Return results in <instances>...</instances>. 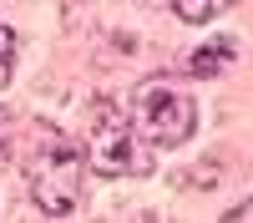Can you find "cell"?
<instances>
[{
	"label": "cell",
	"mask_w": 253,
	"mask_h": 223,
	"mask_svg": "<svg viewBox=\"0 0 253 223\" xmlns=\"http://www.w3.org/2000/svg\"><path fill=\"white\" fill-rule=\"evenodd\" d=\"M36 137H41L36 152L26 157L31 198H36L41 213L66 218V213H76V203H81V152L71 147L66 137H56L51 127H41Z\"/></svg>",
	"instance_id": "cell-1"
},
{
	"label": "cell",
	"mask_w": 253,
	"mask_h": 223,
	"mask_svg": "<svg viewBox=\"0 0 253 223\" xmlns=\"http://www.w3.org/2000/svg\"><path fill=\"white\" fill-rule=\"evenodd\" d=\"M132 107L137 112H126V117H132V127L152 142V147H182V142L193 137V127H198V107L177 87H162V81L137 87Z\"/></svg>",
	"instance_id": "cell-2"
},
{
	"label": "cell",
	"mask_w": 253,
	"mask_h": 223,
	"mask_svg": "<svg viewBox=\"0 0 253 223\" xmlns=\"http://www.w3.org/2000/svg\"><path fill=\"white\" fill-rule=\"evenodd\" d=\"M91 168L101 178H126V173H147L152 157L137 152V127L117 101L107 96L91 117Z\"/></svg>",
	"instance_id": "cell-3"
},
{
	"label": "cell",
	"mask_w": 253,
	"mask_h": 223,
	"mask_svg": "<svg viewBox=\"0 0 253 223\" xmlns=\"http://www.w3.org/2000/svg\"><path fill=\"white\" fill-rule=\"evenodd\" d=\"M228 61H233V41H223V36H218V41H208L203 51L187 56V71H193V76H218Z\"/></svg>",
	"instance_id": "cell-4"
},
{
	"label": "cell",
	"mask_w": 253,
	"mask_h": 223,
	"mask_svg": "<svg viewBox=\"0 0 253 223\" xmlns=\"http://www.w3.org/2000/svg\"><path fill=\"white\" fill-rule=\"evenodd\" d=\"M228 0H172V10L187 20V26H203V20H213Z\"/></svg>",
	"instance_id": "cell-5"
},
{
	"label": "cell",
	"mask_w": 253,
	"mask_h": 223,
	"mask_svg": "<svg viewBox=\"0 0 253 223\" xmlns=\"http://www.w3.org/2000/svg\"><path fill=\"white\" fill-rule=\"evenodd\" d=\"M10 66H15V31L0 20V87H10Z\"/></svg>",
	"instance_id": "cell-6"
},
{
	"label": "cell",
	"mask_w": 253,
	"mask_h": 223,
	"mask_svg": "<svg viewBox=\"0 0 253 223\" xmlns=\"http://www.w3.org/2000/svg\"><path fill=\"white\" fill-rule=\"evenodd\" d=\"M228 218H233V223H248V218H253V203H243V208H233Z\"/></svg>",
	"instance_id": "cell-7"
}]
</instances>
